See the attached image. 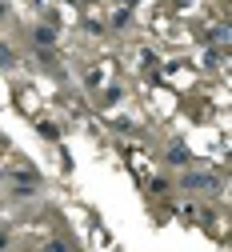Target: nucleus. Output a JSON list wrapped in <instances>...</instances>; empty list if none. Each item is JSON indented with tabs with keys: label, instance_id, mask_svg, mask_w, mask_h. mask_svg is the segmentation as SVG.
<instances>
[{
	"label": "nucleus",
	"instance_id": "f257e3e1",
	"mask_svg": "<svg viewBox=\"0 0 232 252\" xmlns=\"http://www.w3.org/2000/svg\"><path fill=\"white\" fill-rule=\"evenodd\" d=\"M184 188H204V192H216V176H208V172H188L184 176Z\"/></svg>",
	"mask_w": 232,
	"mask_h": 252
},
{
	"label": "nucleus",
	"instance_id": "f03ea898",
	"mask_svg": "<svg viewBox=\"0 0 232 252\" xmlns=\"http://www.w3.org/2000/svg\"><path fill=\"white\" fill-rule=\"evenodd\" d=\"M32 40H36V44H56V28H32Z\"/></svg>",
	"mask_w": 232,
	"mask_h": 252
},
{
	"label": "nucleus",
	"instance_id": "7ed1b4c3",
	"mask_svg": "<svg viewBox=\"0 0 232 252\" xmlns=\"http://www.w3.org/2000/svg\"><path fill=\"white\" fill-rule=\"evenodd\" d=\"M40 252H72V244H68V240H60V236H52V240H44Z\"/></svg>",
	"mask_w": 232,
	"mask_h": 252
},
{
	"label": "nucleus",
	"instance_id": "20e7f679",
	"mask_svg": "<svg viewBox=\"0 0 232 252\" xmlns=\"http://www.w3.org/2000/svg\"><path fill=\"white\" fill-rule=\"evenodd\" d=\"M0 64H12V52H8L4 44H0Z\"/></svg>",
	"mask_w": 232,
	"mask_h": 252
},
{
	"label": "nucleus",
	"instance_id": "39448f33",
	"mask_svg": "<svg viewBox=\"0 0 232 252\" xmlns=\"http://www.w3.org/2000/svg\"><path fill=\"white\" fill-rule=\"evenodd\" d=\"M4 248H8V236H4V232H0V252H4Z\"/></svg>",
	"mask_w": 232,
	"mask_h": 252
}]
</instances>
